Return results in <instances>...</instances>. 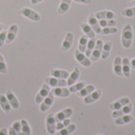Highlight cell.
<instances>
[{
    "label": "cell",
    "instance_id": "1",
    "mask_svg": "<svg viewBox=\"0 0 135 135\" xmlns=\"http://www.w3.org/2000/svg\"><path fill=\"white\" fill-rule=\"evenodd\" d=\"M133 36L134 34H133L132 25L131 24H127L123 28L122 35H121L122 44L125 48H130L133 41Z\"/></svg>",
    "mask_w": 135,
    "mask_h": 135
},
{
    "label": "cell",
    "instance_id": "2",
    "mask_svg": "<svg viewBox=\"0 0 135 135\" xmlns=\"http://www.w3.org/2000/svg\"><path fill=\"white\" fill-rule=\"evenodd\" d=\"M19 13L22 15L23 17L32 21H39L40 20V15L36 12L34 9L29 8V7H24L20 11Z\"/></svg>",
    "mask_w": 135,
    "mask_h": 135
},
{
    "label": "cell",
    "instance_id": "3",
    "mask_svg": "<svg viewBox=\"0 0 135 135\" xmlns=\"http://www.w3.org/2000/svg\"><path fill=\"white\" fill-rule=\"evenodd\" d=\"M103 46H104V42L101 40H97L95 47L89 57V59L91 60V62H96L97 61L100 57H101V54H102V50H103Z\"/></svg>",
    "mask_w": 135,
    "mask_h": 135
},
{
    "label": "cell",
    "instance_id": "4",
    "mask_svg": "<svg viewBox=\"0 0 135 135\" xmlns=\"http://www.w3.org/2000/svg\"><path fill=\"white\" fill-rule=\"evenodd\" d=\"M44 81L46 84H47L50 87L56 88V87H65L67 85V81L66 79L57 78H45Z\"/></svg>",
    "mask_w": 135,
    "mask_h": 135
},
{
    "label": "cell",
    "instance_id": "5",
    "mask_svg": "<svg viewBox=\"0 0 135 135\" xmlns=\"http://www.w3.org/2000/svg\"><path fill=\"white\" fill-rule=\"evenodd\" d=\"M51 92V89L50 86L47 84H44L40 89V90L39 91V93L36 94V98H35V102L36 104H41V102L44 100V98H46L47 97V95L49 94V93Z\"/></svg>",
    "mask_w": 135,
    "mask_h": 135
},
{
    "label": "cell",
    "instance_id": "6",
    "mask_svg": "<svg viewBox=\"0 0 135 135\" xmlns=\"http://www.w3.org/2000/svg\"><path fill=\"white\" fill-rule=\"evenodd\" d=\"M55 115L53 113L49 114L46 118V127H47V131L49 134H54L55 133Z\"/></svg>",
    "mask_w": 135,
    "mask_h": 135
},
{
    "label": "cell",
    "instance_id": "7",
    "mask_svg": "<svg viewBox=\"0 0 135 135\" xmlns=\"http://www.w3.org/2000/svg\"><path fill=\"white\" fill-rule=\"evenodd\" d=\"M54 95L52 93V92L51 91L49 93V94L47 95V97L46 98H44V100L41 102V104H40V109L42 112H47L50 108L51 106L54 103Z\"/></svg>",
    "mask_w": 135,
    "mask_h": 135
},
{
    "label": "cell",
    "instance_id": "8",
    "mask_svg": "<svg viewBox=\"0 0 135 135\" xmlns=\"http://www.w3.org/2000/svg\"><path fill=\"white\" fill-rule=\"evenodd\" d=\"M74 56H75V59L76 60L80 63L83 66H85V67H89L91 65H92V62H91V60L82 52H81L80 51H75V54H74Z\"/></svg>",
    "mask_w": 135,
    "mask_h": 135
},
{
    "label": "cell",
    "instance_id": "9",
    "mask_svg": "<svg viewBox=\"0 0 135 135\" xmlns=\"http://www.w3.org/2000/svg\"><path fill=\"white\" fill-rule=\"evenodd\" d=\"M133 110V105L130 102L129 104H127V105H125L124 107H123L122 108L119 109V110H116V111H114L112 116L114 118V119H116L118 117H120L122 115H128L130 114Z\"/></svg>",
    "mask_w": 135,
    "mask_h": 135
},
{
    "label": "cell",
    "instance_id": "10",
    "mask_svg": "<svg viewBox=\"0 0 135 135\" xmlns=\"http://www.w3.org/2000/svg\"><path fill=\"white\" fill-rule=\"evenodd\" d=\"M17 31H18V26H17V25L13 24V25H11L9 26V28L8 29V32H7L6 42H5L6 44H9L12 43L15 40V37L17 36Z\"/></svg>",
    "mask_w": 135,
    "mask_h": 135
},
{
    "label": "cell",
    "instance_id": "11",
    "mask_svg": "<svg viewBox=\"0 0 135 135\" xmlns=\"http://www.w3.org/2000/svg\"><path fill=\"white\" fill-rule=\"evenodd\" d=\"M88 23L91 26V28L93 29L96 34H100L101 32V27L100 25V23L98 21V19L95 17L94 13H92L89 15L88 18Z\"/></svg>",
    "mask_w": 135,
    "mask_h": 135
},
{
    "label": "cell",
    "instance_id": "12",
    "mask_svg": "<svg viewBox=\"0 0 135 135\" xmlns=\"http://www.w3.org/2000/svg\"><path fill=\"white\" fill-rule=\"evenodd\" d=\"M74 113V111L72 108H66L61 112H59V113H57L55 115V122H62L63 121L64 119H66L68 118H70Z\"/></svg>",
    "mask_w": 135,
    "mask_h": 135
},
{
    "label": "cell",
    "instance_id": "13",
    "mask_svg": "<svg viewBox=\"0 0 135 135\" xmlns=\"http://www.w3.org/2000/svg\"><path fill=\"white\" fill-rule=\"evenodd\" d=\"M73 42H74V34L72 32H68L66 35L64 40L62 41V46L60 48L61 51H66L70 50V47H72Z\"/></svg>",
    "mask_w": 135,
    "mask_h": 135
},
{
    "label": "cell",
    "instance_id": "14",
    "mask_svg": "<svg viewBox=\"0 0 135 135\" xmlns=\"http://www.w3.org/2000/svg\"><path fill=\"white\" fill-rule=\"evenodd\" d=\"M101 95H102V90L101 89L94 90L93 93H91L89 95H88L87 97H85L84 98V103L86 104L94 103L100 98Z\"/></svg>",
    "mask_w": 135,
    "mask_h": 135
},
{
    "label": "cell",
    "instance_id": "15",
    "mask_svg": "<svg viewBox=\"0 0 135 135\" xmlns=\"http://www.w3.org/2000/svg\"><path fill=\"white\" fill-rule=\"evenodd\" d=\"M131 102V100L129 97H123L114 103H112L108 105V108L111 109V110H113V111H116V110H119L120 108H122L123 107H124L125 105H127V104H129Z\"/></svg>",
    "mask_w": 135,
    "mask_h": 135
},
{
    "label": "cell",
    "instance_id": "16",
    "mask_svg": "<svg viewBox=\"0 0 135 135\" xmlns=\"http://www.w3.org/2000/svg\"><path fill=\"white\" fill-rule=\"evenodd\" d=\"M6 97L11 106V108H13V109L17 110L20 107V104H19V101L17 100V97H15L14 93L10 90V89H8L6 91Z\"/></svg>",
    "mask_w": 135,
    "mask_h": 135
},
{
    "label": "cell",
    "instance_id": "17",
    "mask_svg": "<svg viewBox=\"0 0 135 135\" xmlns=\"http://www.w3.org/2000/svg\"><path fill=\"white\" fill-rule=\"evenodd\" d=\"M122 71L124 77L127 78H131V62L128 58L125 57L122 59Z\"/></svg>",
    "mask_w": 135,
    "mask_h": 135
},
{
    "label": "cell",
    "instance_id": "18",
    "mask_svg": "<svg viewBox=\"0 0 135 135\" xmlns=\"http://www.w3.org/2000/svg\"><path fill=\"white\" fill-rule=\"evenodd\" d=\"M51 92H52L54 97H61V98L67 97L70 94V90L67 89H66L65 87H56V88H54L51 90Z\"/></svg>",
    "mask_w": 135,
    "mask_h": 135
},
{
    "label": "cell",
    "instance_id": "19",
    "mask_svg": "<svg viewBox=\"0 0 135 135\" xmlns=\"http://www.w3.org/2000/svg\"><path fill=\"white\" fill-rule=\"evenodd\" d=\"M95 17L98 20L101 19H115L116 16L114 12L111 10H103L100 12H97L95 13Z\"/></svg>",
    "mask_w": 135,
    "mask_h": 135
},
{
    "label": "cell",
    "instance_id": "20",
    "mask_svg": "<svg viewBox=\"0 0 135 135\" xmlns=\"http://www.w3.org/2000/svg\"><path fill=\"white\" fill-rule=\"evenodd\" d=\"M134 119V118L132 115H131L130 114L124 115H122L120 117L116 118L115 120V123L116 125L122 126V125H125V124L131 123Z\"/></svg>",
    "mask_w": 135,
    "mask_h": 135
},
{
    "label": "cell",
    "instance_id": "21",
    "mask_svg": "<svg viewBox=\"0 0 135 135\" xmlns=\"http://www.w3.org/2000/svg\"><path fill=\"white\" fill-rule=\"evenodd\" d=\"M51 75L52 77H54V78L66 79V78H69L70 74L66 70H59V69H52V70H51Z\"/></svg>",
    "mask_w": 135,
    "mask_h": 135
},
{
    "label": "cell",
    "instance_id": "22",
    "mask_svg": "<svg viewBox=\"0 0 135 135\" xmlns=\"http://www.w3.org/2000/svg\"><path fill=\"white\" fill-rule=\"evenodd\" d=\"M79 77H80V70H79L78 67H75L74 70H73V72L69 76L68 80L66 81H67V85L71 86L72 85L75 84V82L78 80Z\"/></svg>",
    "mask_w": 135,
    "mask_h": 135
},
{
    "label": "cell",
    "instance_id": "23",
    "mask_svg": "<svg viewBox=\"0 0 135 135\" xmlns=\"http://www.w3.org/2000/svg\"><path fill=\"white\" fill-rule=\"evenodd\" d=\"M80 27L81 30L84 32L85 35H86L89 38H95L96 37V33L93 31V29L91 28V26L88 23H81L80 25Z\"/></svg>",
    "mask_w": 135,
    "mask_h": 135
},
{
    "label": "cell",
    "instance_id": "24",
    "mask_svg": "<svg viewBox=\"0 0 135 135\" xmlns=\"http://www.w3.org/2000/svg\"><path fill=\"white\" fill-rule=\"evenodd\" d=\"M114 73L119 77H123V71H122V58L120 56H117L114 61Z\"/></svg>",
    "mask_w": 135,
    "mask_h": 135
},
{
    "label": "cell",
    "instance_id": "25",
    "mask_svg": "<svg viewBox=\"0 0 135 135\" xmlns=\"http://www.w3.org/2000/svg\"><path fill=\"white\" fill-rule=\"evenodd\" d=\"M0 106L6 114H9L11 110V106L5 95H0Z\"/></svg>",
    "mask_w": 135,
    "mask_h": 135
},
{
    "label": "cell",
    "instance_id": "26",
    "mask_svg": "<svg viewBox=\"0 0 135 135\" xmlns=\"http://www.w3.org/2000/svg\"><path fill=\"white\" fill-rule=\"evenodd\" d=\"M72 0H62L59 6L57 9V13L58 14H64L66 13L68 9H70V4H71Z\"/></svg>",
    "mask_w": 135,
    "mask_h": 135
},
{
    "label": "cell",
    "instance_id": "27",
    "mask_svg": "<svg viewBox=\"0 0 135 135\" xmlns=\"http://www.w3.org/2000/svg\"><path fill=\"white\" fill-rule=\"evenodd\" d=\"M112 45H113L112 41H108L104 44L103 50H102V54H101L102 59L105 60V59H107L108 58V56L110 55V52L112 51Z\"/></svg>",
    "mask_w": 135,
    "mask_h": 135
},
{
    "label": "cell",
    "instance_id": "28",
    "mask_svg": "<svg viewBox=\"0 0 135 135\" xmlns=\"http://www.w3.org/2000/svg\"><path fill=\"white\" fill-rule=\"evenodd\" d=\"M95 90V86L93 85H85L83 89H81L79 92L77 93L78 96L80 97H85L88 95H89L91 93H93Z\"/></svg>",
    "mask_w": 135,
    "mask_h": 135
},
{
    "label": "cell",
    "instance_id": "29",
    "mask_svg": "<svg viewBox=\"0 0 135 135\" xmlns=\"http://www.w3.org/2000/svg\"><path fill=\"white\" fill-rule=\"evenodd\" d=\"M89 37L86 35H83L81 36L79 42H78V51H80L81 52L84 53L85 52L86 50V47H87V44L89 41Z\"/></svg>",
    "mask_w": 135,
    "mask_h": 135
},
{
    "label": "cell",
    "instance_id": "30",
    "mask_svg": "<svg viewBox=\"0 0 135 135\" xmlns=\"http://www.w3.org/2000/svg\"><path fill=\"white\" fill-rule=\"evenodd\" d=\"M97 39L95 38H92L90 39L89 41H88V44H87V47H86V50H85V55L89 58L94 47H95V45H96V43H97Z\"/></svg>",
    "mask_w": 135,
    "mask_h": 135
},
{
    "label": "cell",
    "instance_id": "31",
    "mask_svg": "<svg viewBox=\"0 0 135 135\" xmlns=\"http://www.w3.org/2000/svg\"><path fill=\"white\" fill-rule=\"evenodd\" d=\"M76 131V125L75 124H70L68 127L59 131L56 135H70L74 133Z\"/></svg>",
    "mask_w": 135,
    "mask_h": 135
},
{
    "label": "cell",
    "instance_id": "32",
    "mask_svg": "<svg viewBox=\"0 0 135 135\" xmlns=\"http://www.w3.org/2000/svg\"><path fill=\"white\" fill-rule=\"evenodd\" d=\"M100 27H115L117 25L115 19H101L99 21Z\"/></svg>",
    "mask_w": 135,
    "mask_h": 135
},
{
    "label": "cell",
    "instance_id": "33",
    "mask_svg": "<svg viewBox=\"0 0 135 135\" xmlns=\"http://www.w3.org/2000/svg\"><path fill=\"white\" fill-rule=\"evenodd\" d=\"M85 86V82L81 81V82H78V83L74 84V85H72L71 86H70L69 90H70V93H78V92H79L81 89H83Z\"/></svg>",
    "mask_w": 135,
    "mask_h": 135
},
{
    "label": "cell",
    "instance_id": "34",
    "mask_svg": "<svg viewBox=\"0 0 135 135\" xmlns=\"http://www.w3.org/2000/svg\"><path fill=\"white\" fill-rule=\"evenodd\" d=\"M21 131L25 135H31V129L28 122L25 119H21Z\"/></svg>",
    "mask_w": 135,
    "mask_h": 135
},
{
    "label": "cell",
    "instance_id": "35",
    "mask_svg": "<svg viewBox=\"0 0 135 135\" xmlns=\"http://www.w3.org/2000/svg\"><path fill=\"white\" fill-rule=\"evenodd\" d=\"M121 14L123 15L124 17H135V6L134 7H131V8H127V9L121 10Z\"/></svg>",
    "mask_w": 135,
    "mask_h": 135
},
{
    "label": "cell",
    "instance_id": "36",
    "mask_svg": "<svg viewBox=\"0 0 135 135\" xmlns=\"http://www.w3.org/2000/svg\"><path fill=\"white\" fill-rule=\"evenodd\" d=\"M70 124V119H64L62 122H57L56 124H55V130L56 131H60V130L68 127Z\"/></svg>",
    "mask_w": 135,
    "mask_h": 135
},
{
    "label": "cell",
    "instance_id": "37",
    "mask_svg": "<svg viewBox=\"0 0 135 135\" xmlns=\"http://www.w3.org/2000/svg\"><path fill=\"white\" fill-rule=\"evenodd\" d=\"M118 32L117 28L115 27H105L101 29L100 34L102 35H109V34H115Z\"/></svg>",
    "mask_w": 135,
    "mask_h": 135
},
{
    "label": "cell",
    "instance_id": "38",
    "mask_svg": "<svg viewBox=\"0 0 135 135\" xmlns=\"http://www.w3.org/2000/svg\"><path fill=\"white\" fill-rule=\"evenodd\" d=\"M0 73L2 74H7V67H6L4 58L2 55H0Z\"/></svg>",
    "mask_w": 135,
    "mask_h": 135
},
{
    "label": "cell",
    "instance_id": "39",
    "mask_svg": "<svg viewBox=\"0 0 135 135\" xmlns=\"http://www.w3.org/2000/svg\"><path fill=\"white\" fill-rule=\"evenodd\" d=\"M12 127L18 134V135H25L21 131V122H15L13 124Z\"/></svg>",
    "mask_w": 135,
    "mask_h": 135
},
{
    "label": "cell",
    "instance_id": "40",
    "mask_svg": "<svg viewBox=\"0 0 135 135\" xmlns=\"http://www.w3.org/2000/svg\"><path fill=\"white\" fill-rule=\"evenodd\" d=\"M6 35H7V32L6 30H3L0 32V47L5 44L6 39Z\"/></svg>",
    "mask_w": 135,
    "mask_h": 135
},
{
    "label": "cell",
    "instance_id": "41",
    "mask_svg": "<svg viewBox=\"0 0 135 135\" xmlns=\"http://www.w3.org/2000/svg\"><path fill=\"white\" fill-rule=\"evenodd\" d=\"M76 2L78 3H82V4H91L92 3V0H73Z\"/></svg>",
    "mask_w": 135,
    "mask_h": 135
},
{
    "label": "cell",
    "instance_id": "42",
    "mask_svg": "<svg viewBox=\"0 0 135 135\" xmlns=\"http://www.w3.org/2000/svg\"><path fill=\"white\" fill-rule=\"evenodd\" d=\"M8 134L9 135H18V134L13 130V128L11 127H9V132H8Z\"/></svg>",
    "mask_w": 135,
    "mask_h": 135
},
{
    "label": "cell",
    "instance_id": "43",
    "mask_svg": "<svg viewBox=\"0 0 135 135\" xmlns=\"http://www.w3.org/2000/svg\"><path fill=\"white\" fill-rule=\"evenodd\" d=\"M8 134V131L6 130V128L3 127L2 129L0 130V135H7Z\"/></svg>",
    "mask_w": 135,
    "mask_h": 135
},
{
    "label": "cell",
    "instance_id": "44",
    "mask_svg": "<svg viewBox=\"0 0 135 135\" xmlns=\"http://www.w3.org/2000/svg\"><path fill=\"white\" fill-rule=\"evenodd\" d=\"M130 62H131V68L135 69V58H134L133 59H131V61Z\"/></svg>",
    "mask_w": 135,
    "mask_h": 135
},
{
    "label": "cell",
    "instance_id": "45",
    "mask_svg": "<svg viewBox=\"0 0 135 135\" xmlns=\"http://www.w3.org/2000/svg\"><path fill=\"white\" fill-rule=\"evenodd\" d=\"M42 1H44V0H31V3L33 4V5H36V4H38V3L41 2Z\"/></svg>",
    "mask_w": 135,
    "mask_h": 135
},
{
    "label": "cell",
    "instance_id": "46",
    "mask_svg": "<svg viewBox=\"0 0 135 135\" xmlns=\"http://www.w3.org/2000/svg\"><path fill=\"white\" fill-rule=\"evenodd\" d=\"M5 28H6V26H5L2 23H0V32H1L2 31L5 30Z\"/></svg>",
    "mask_w": 135,
    "mask_h": 135
},
{
    "label": "cell",
    "instance_id": "47",
    "mask_svg": "<svg viewBox=\"0 0 135 135\" xmlns=\"http://www.w3.org/2000/svg\"><path fill=\"white\" fill-rule=\"evenodd\" d=\"M132 4H133L134 6H135V0L134 1H132Z\"/></svg>",
    "mask_w": 135,
    "mask_h": 135
},
{
    "label": "cell",
    "instance_id": "48",
    "mask_svg": "<svg viewBox=\"0 0 135 135\" xmlns=\"http://www.w3.org/2000/svg\"><path fill=\"white\" fill-rule=\"evenodd\" d=\"M127 1H131V2H132V1H134V0H127Z\"/></svg>",
    "mask_w": 135,
    "mask_h": 135
},
{
    "label": "cell",
    "instance_id": "49",
    "mask_svg": "<svg viewBox=\"0 0 135 135\" xmlns=\"http://www.w3.org/2000/svg\"><path fill=\"white\" fill-rule=\"evenodd\" d=\"M95 135H100V134H95Z\"/></svg>",
    "mask_w": 135,
    "mask_h": 135
}]
</instances>
